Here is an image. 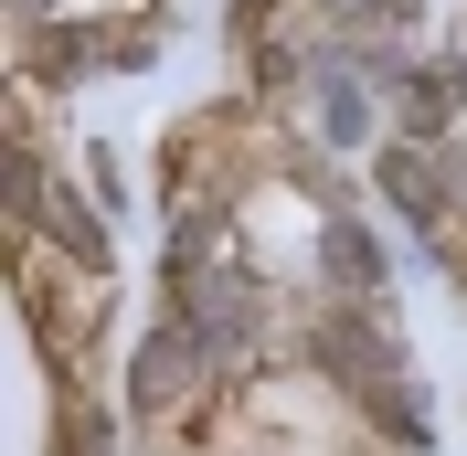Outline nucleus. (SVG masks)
<instances>
[{"label": "nucleus", "instance_id": "f257e3e1", "mask_svg": "<svg viewBox=\"0 0 467 456\" xmlns=\"http://www.w3.org/2000/svg\"><path fill=\"white\" fill-rule=\"evenodd\" d=\"M457 86H467V75H457Z\"/></svg>", "mask_w": 467, "mask_h": 456}]
</instances>
